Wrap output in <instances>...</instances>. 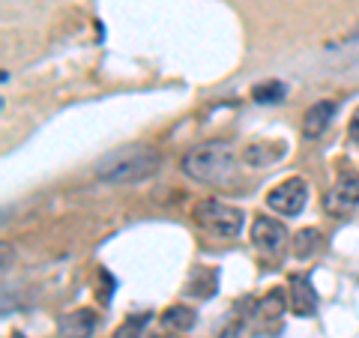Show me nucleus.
I'll return each mask as SVG.
<instances>
[{"instance_id":"obj_1","label":"nucleus","mask_w":359,"mask_h":338,"mask_svg":"<svg viewBox=\"0 0 359 338\" xmlns=\"http://www.w3.org/2000/svg\"><path fill=\"white\" fill-rule=\"evenodd\" d=\"M162 168V156L153 147L144 144H132V147H120L111 150L108 156L96 162V177L102 183H114V186H132V183H144L159 174Z\"/></svg>"},{"instance_id":"obj_2","label":"nucleus","mask_w":359,"mask_h":338,"mask_svg":"<svg viewBox=\"0 0 359 338\" xmlns=\"http://www.w3.org/2000/svg\"><path fill=\"white\" fill-rule=\"evenodd\" d=\"M237 171V156L228 141H204L183 156V174L204 186H224Z\"/></svg>"},{"instance_id":"obj_3","label":"nucleus","mask_w":359,"mask_h":338,"mask_svg":"<svg viewBox=\"0 0 359 338\" xmlns=\"http://www.w3.org/2000/svg\"><path fill=\"white\" fill-rule=\"evenodd\" d=\"M192 219H195L198 228H204L212 236H222V240L240 236L243 224H245L243 210L222 204V201H201V204H195V210H192Z\"/></svg>"},{"instance_id":"obj_4","label":"nucleus","mask_w":359,"mask_h":338,"mask_svg":"<svg viewBox=\"0 0 359 338\" xmlns=\"http://www.w3.org/2000/svg\"><path fill=\"white\" fill-rule=\"evenodd\" d=\"M266 204H269V210H276L278 216H299L309 204V183L302 177H290L285 183L269 189Z\"/></svg>"},{"instance_id":"obj_5","label":"nucleus","mask_w":359,"mask_h":338,"mask_svg":"<svg viewBox=\"0 0 359 338\" xmlns=\"http://www.w3.org/2000/svg\"><path fill=\"white\" fill-rule=\"evenodd\" d=\"M356 204H359V174L351 171V168H344L339 180H335V186L330 189V195L323 198V207H327V212H332V216H341V212L353 210Z\"/></svg>"},{"instance_id":"obj_6","label":"nucleus","mask_w":359,"mask_h":338,"mask_svg":"<svg viewBox=\"0 0 359 338\" xmlns=\"http://www.w3.org/2000/svg\"><path fill=\"white\" fill-rule=\"evenodd\" d=\"M287 240L290 236L282 222L266 219V216H257L252 222V243H255V249H261L264 255H282Z\"/></svg>"},{"instance_id":"obj_7","label":"nucleus","mask_w":359,"mask_h":338,"mask_svg":"<svg viewBox=\"0 0 359 338\" xmlns=\"http://www.w3.org/2000/svg\"><path fill=\"white\" fill-rule=\"evenodd\" d=\"M335 111H339V105H335L332 99L314 102L306 114H302V135H306V138H320V135L330 129V123L335 120Z\"/></svg>"},{"instance_id":"obj_8","label":"nucleus","mask_w":359,"mask_h":338,"mask_svg":"<svg viewBox=\"0 0 359 338\" xmlns=\"http://www.w3.org/2000/svg\"><path fill=\"white\" fill-rule=\"evenodd\" d=\"M99 326V318L90 309H78V311H69L63 314L60 323H57V332L60 338H90L96 332Z\"/></svg>"},{"instance_id":"obj_9","label":"nucleus","mask_w":359,"mask_h":338,"mask_svg":"<svg viewBox=\"0 0 359 338\" xmlns=\"http://www.w3.org/2000/svg\"><path fill=\"white\" fill-rule=\"evenodd\" d=\"M290 309H294L299 318H314V311H318V294H314L311 281L306 276L290 278Z\"/></svg>"},{"instance_id":"obj_10","label":"nucleus","mask_w":359,"mask_h":338,"mask_svg":"<svg viewBox=\"0 0 359 338\" xmlns=\"http://www.w3.org/2000/svg\"><path fill=\"white\" fill-rule=\"evenodd\" d=\"M219 290V269L216 266H198L186 281V294L198 299H210Z\"/></svg>"},{"instance_id":"obj_11","label":"nucleus","mask_w":359,"mask_h":338,"mask_svg":"<svg viewBox=\"0 0 359 338\" xmlns=\"http://www.w3.org/2000/svg\"><path fill=\"white\" fill-rule=\"evenodd\" d=\"M195 323H198L195 311L186 309V306H171V309H165V314H162V326H165V330L180 332V335L189 332Z\"/></svg>"},{"instance_id":"obj_12","label":"nucleus","mask_w":359,"mask_h":338,"mask_svg":"<svg viewBox=\"0 0 359 338\" xmlns=\"http://www.w3.org/2000/svg\"><path fill=\"white\" fill-rule=\"evenodd\" d=\"M285 314V297L282 290H269L264 299H257L255 306V320H266V323H276L278 318Z\"/></svg>"},{"instance_id":"obj_13","label":"nucleus","mask_w":359,"mask_h":338,"mask_svg":"<svg viewBox=\"0 0 359 338\" xmlns=\"http://www.w3.org/2000/svg\"><path fill=\"white\" fill-rule=\"evenodd\" d=\"M285 156V144H252L245 150V162L249 165H269Z\"/></svg>"},{"instance_id":"obj_14","label":"nucleus","mask_w":359,"mask_h":338,"mask_svg":"<svg viewBox=\"0 0 359 338\" xmlns=\"http://www.w3.org/2000/svg\"><path fill=\"white\" fill-rule=\"evenodd\" d=\"M318 249H320V234L314 228H306L294 236V257L297 261H306V257H311Z\"/></svg>"},{"instance_id":"obj_15","label":"nucleus","mask_w":359,"mask_h":338,"mask_svg":"<svg viewBox=\"0 0 359 338\" xmlns=\"http://www.w3.org/2000/svg\"><path fill=\"white\" fill-rule=\"evenodd\" d=\"M285 93H287V87L282 81H264L252 90V99L261 105H273V102H285Z\"/></svg>"},{"instance_id":"obj_16","label":"nucleus","mask_w":359,"mask_h":338,"mask_svg":"<svg viewBox=\"0 0 359 338\" xmlns=\"http://www.w3.org/2000/svg\"><path fill=\"white\" fill-rule=\"evenodd\" d=\"M147 320H150L147 314H138V318H135V320L129 318V320H126V323H123L120 330H117V335H114V338H144V335H141V330H144V326H147Z\"/></svg>"},{"instance_id":"obj_17","label":"nucleus","mask_w":359,"mask_h":338,"mask_svg":"<svg viewBox=\"0 0 359 338\" xmlns=\"http://www.w3.org/2000/svg\"><path fill=\"white\" fill-rule=\"evenodd\" d=\"M347 132H351V141L359 144V108L353 111V117H351V126H347Z\"/></svg>"},{"instance_id":"obj_18","label":"nucleus","mask_w":359,"mask_h":338,"mask_svg":"<svg viewBox=\"0 0 359 338\" xmlns=\"http://www.w3.org/2000/svg\"><path fill=\"white\" fill-rule=\"evenodd\" d=\"M144 338H183V335H180V332H171V330H168V332H147V335H144Z\"/></svg>"},{"instance_id":"obj_19","label":"nucleus","mask_w":359,"mask_h":338,"mask_svg":"<svg viewBox=\"0 0 359 338\" xmlns=\"http://www.w3.org/2000/svg\"><path fill=\"white\" fill-rule=\"evenodd\" d=\"M356 39H359V27H356V30L351 33V36H347V42H356Z\"/></svg>"}]
</instances>
